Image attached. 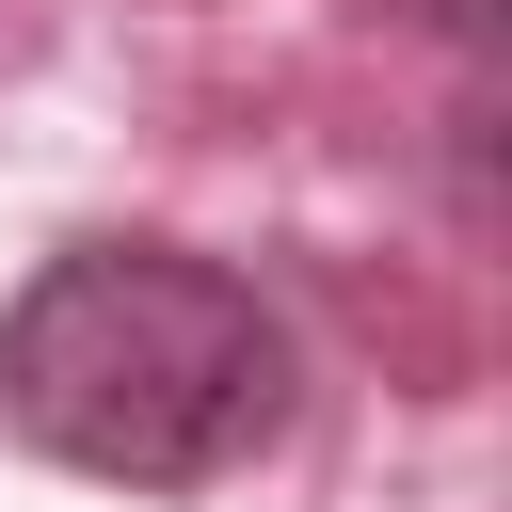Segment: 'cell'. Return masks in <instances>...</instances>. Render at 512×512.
Returning <instances> with one entry per match:
<instances>
[{
    "label": "cell",
    "instance_id": "cell-1",
    "mask_svg": "<svg viewBox=\"0 0 512 512\" xmlns=\"http://www.w3.org/2000/svg\"><path fill=\"white\" fill-rule=\"evenodd\" d=\"M304 416V336L192 240H64L0 304V432L112 496H208Z\"/></svg>",
    "mask_w": 512,
    "mask_h": 512
}]
</instances>
